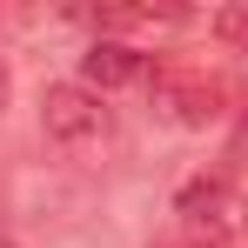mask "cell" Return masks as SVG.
<instances>
[{
  "mask_svg": "<svg viewBox=\"0 0 248 248\" xmlns=\"http://www.w3.org/2000/svg\"><path fill=\"white\" fill-rule=\"evenodd\" d=\"M41 127L54 148H67V155H101L108 141H114V114L101 108V94L81 81H61L41 94Z\"/></svg>",
  "mask_w": 248,
  "mask_h": 248,
  "instance_id": "cell-2",
  "label": "cell"
},
{
  "mask_svg": "<svg viewBox=\"0 0 248 248\" xmlns=\"http://www.w3.org/2000/svg\"><path fill=\"white\" fill-rule=\"evenodd\" d=\"M148 74V54L134 41H94L81 54V87H94V94H108V87H127Z\"/></svg>",
  "mask_w": 248,
  "mask_h": 248,
  "instance_id": "cell-4",
  "label": "cell"
},
{
  "mask_svg": "<svg viewBox=\"0 0 248 248\" xmlns=\"http://www.w3.org/2000/svg\"><path fill=\"white\" fill-rule=\"evenodd\" d=\"M148 94H155V114L174 127H215L228 114V81L208 74L202 61H161L148 74Z\"/></svg>",
  "mask_w": 248,
  "mask_h": 248,
  "instance_id": "cell-1",
  "label": "cell"
},
{
  "mask_svg": "<svg viewBox=\"0 0 248 248\" xmlns=\"http://www.w3.org/2000/svg\"><path fill=\"white\" fill-rule=\"evenodd\" d=\"M215 41H228L235 54H248V0H228V7H215Z\"/></svg>",
  "mask_w": 248,
  "mask_h": 248,
  "instance_id": "cell-5",
  "label": "cell"
},
{
  "mask_svg": "<svg viewBox=\"0 0 248 248\" xmlns=\"http://www.w3.org/2000/svg\"><path fill=\"white\" fill-rule=\"evenodd\" d=\"M174 215H181V235L195 248H215L228 228H235V195L221 174H195L181 195H174Z\"/></svg>",
  "mask_w": 248,
  "mask_h": 248,
  "instance_id": "cell-3",
  "label": "cell"
},
{
  "mask_svg": "<svg viewBox=\"0 0 248 248\" xmlns=\"http://www.w3.org/2000/svg\"><path fill=\"white\" fill-rule=\"evenodd\" d=\"M7 94H14V74H7V61H0V108H7Z\"/></svg>",
  "mask_w": 248,
  "mask_h": 248,
  "instance_id": "cell-6",
  "label": "cell"
},
{
  "mask_svg": "<svg viewBox=\"0 0 248 248\" xmlns=\"http://www.w3.org/2000/svg\"><path fill=\"white\" fill-rule=\"evenodd\" d=\"M242 228H248V202H242Z\"/></svg>",
  "mask_w": 248,
  "mask_h": 248,
  "instance_id": "cell-7",
  "label": "cell"
}]
</instances>
